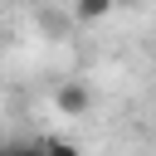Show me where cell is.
I'll list each match as a JSON object with an SVG mask.
<instances>
[{
  "instance_id": "cell-4",
  "label": "cell",
  "mask_w": 156,
  "mask_h": 156,
  "mask_svg": "<svg viewBox=\"0 0 156 156\" xmlns=\"http://www.w3.org/2000/svg\"><path fill=\"white\" fill-rule=\"evenodd\" d=\"M20 156H49V151H44V136H39V141H29V146H20Z\"/></svg>"
},
{
  "instance_id": "cell-2",
  "label": "cell",
  "mask_w": 156,
  "mask_h": 156,
  "mask_svg": "<svg viewBox=\"0 0 156 156\" xmlns=\"http://www.w3.org/2000/svg\"><path fill=\"white\" fill-rule=\"evenodd\" d=\"M112 10V0H73V15L78 20H102Z\"/></svg>"
},
{
  "instance_id": "cell-5",
  "label": "cell",
  "mask_w": 156,
  "mask_h": 156,
  "mask_svg": "<svg viewBox=\"0 0 156 156\" xmlns=\"http://www.w3.org/2000/svg\"><path fill=\"white\" fill-rule=\"evenodd\" d=\"M0 156H20V146H5V151H0Z\"/></svg>"
},
{
  "instance_id": "cell-3",
  "label": "cell",
  "mask_w": 156,
  "mask_h": 156,
  "mask_svg": "<svg viewBox=\"0 0 156 156\" xmlns=\"http://www.w3.org/2000/svg\"><path fill=\"white\" fill-rule=\"evenodd\" d=\"M44 151L49 156H83L78 141H68V136H44Z\"/></svg>"
},
{
  "instance_id": "cell-1",
  "label": "cell",
  "mask_w": 156,
  "mask_h": 156,
  "mask_svg": "<svg viewBox=\"0 0 156 156\" xmlns=\"http://www.w3.org/2000/svg\"><path fill=\"white\" fill-rule=\"evenodd\" d=\"M88 102H93V93H88L83 83H58V93H54V107H58L63 117H83Z\"/></svg>"
}]
</instances>
